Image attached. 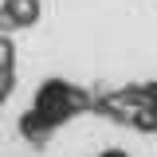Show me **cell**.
Segmentation results:
<instances>
[{
	"mask_svg": "<svg viewBox=\"0 0 157 157\" xmlns=\"http://www.w3.org/2000/svg\"><path fill=\"white\" fill-rule=\"evenodd\" d=\"M90 106V98L82 94L78 86H71V82H63V78H51V82H43L36 94V106H32V114L24 118V134L28 137H43L51 134L55 126H63L67 118L82 114Z\"/></svg>",
	"mask_w": 157,
	"mask_h": 157,
	"instance_id": "1",
	"label": "cell"
},
{
	"mask_svg": "<svg viewBox=\"0 0 157 157\" xmlns=\"http://www.w3.org/2000/svg\"><path fill=\"white\" fill-rule=\"evenodd\" d=\"M0 16H4V24H12V28H28L39 16V0H4Z\"/></svg>",
	"mask_w": 157,
	"mask_h": 157,
	"instance_id": "2",
	"label": "cell"
},
{
	"mask_svg": "<svg viewBox=\"0 0 157 157\" xmlns=\"http://www.w3.org/2000/svg\"><path fill=\"white\" fill-rule=\"evenodd\" d=\"M12 75H16V55H12V43L0 36V102L12 90Z\"/></svg>",
	"mask_w": 157,
	"mask_h": 157,
	"instance_id": "3",
	"label": "cell"
},
{
	"mask_svg": "<svg viewBox=\"0 0 157 157\" xmlns=\"http://www.w3.org/2000/svg\"><path fill=\"white\" fill-rule=\"evenodd\" d=\"M98 157H130V153H126V149H102Z\"/></svg>",
	"mask_w": 157,
	"mask_h": 157,
	"instance_id": "4",
	"label": "cell"
}]
</instances>
